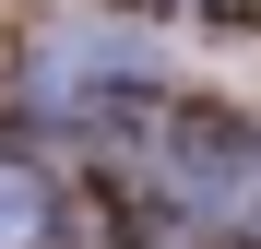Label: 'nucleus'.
<instances>
[{
  "mask_svg": "<svg viewBox=\"0 0 261 249\" xmlns=\"http://www.w3.org/2000/svg\"><path fill=\"white\" fill-rule=\"evenodd\" d=\"M48 226H60V190L24 154H0V249H48Z\"/></svg>",
  "mask_w": 261,
  "mask_h": 249,
  "instance_id": "obj_1",
  "label": "nucleus"
}]
</instances>
